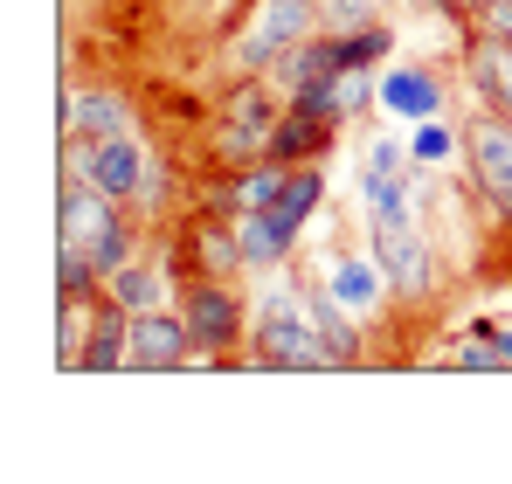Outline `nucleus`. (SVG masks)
<instances>
[{
	"instance_id": "nucleus-1",
	"label": "nucleus",
	"mask_w": 512,
	"mask_h": 484,
	"mask_svg": "<svg viewBox=\"0 0 512 484\" xmlns=\"http://www.w3.org/2000/svg\"><path fill=\"white\" fill-rule=\"evenodd\" d=\"M250 360L270 367V374H333L319 332H312V312H305V291H298V270L263 284L250 298Z\"/></svg>"
},
{
	"instance_id": "nucleus-2",
	"label": "nucleus",
	"mask_w": 512,
	"mask_h": 484,
	"mask_svg": "<svg viewBox=\"0 0 512 484\" xmlns=\"http://www.w3.org/2000/svg\"><path fill=\"white\" fill-rule=\"evenodd\" d=\"M284 118V90L270 77H229V90L215 97V125H208V166L243 173L270 153V132Z\"/></svg>"
},
{
	"instance_id": "nucleus-3",
	"label": "nucleus",
	"mask_w": 512,
	"mask_h": 484,
	"mask_svg": "<svg viewBox=\"0 0 512 484\" xmlns=\"http://www.w3.org/2000/svg\"><path fill=\"white\" fill-rule=\"evenodd\" d=\"M180 319L194 332V367H236L250 346V298L236 291V277H187L180 284Z\"/></svg>"
},
{
	"instance_id": "nucleus-4",
	"label": "nucleus",
	"mask_w": 512,
	"mask_h": 484,
	"mask_svg": "<svg viewBox=\"0 0 512 484\" xmlns=\"http://www.w3.org/2000/svg\"><path fill=\"white\" fill-rule=\"evenodd\" d=\"M367 242L395 284V305H429L436 298V249H429L423 222H416V201H388V208H367Z\"/></svg>"
},
{
	"instance_id": "nucleus-5",
	"label": "nucleus",
	"mask_w": 512,
	"mask_h": 484,
	"mask_svg": "<svg viewBox=\"0 0 512 484\" xmlns=\"http://www.w3.org/2000/svg\"><path fill=\"white\" fill-rule=\"evenodd\" d=\"M319 28H326L319 21V0H256L250 21L229 42V77H277V63L305 35H319Z\"/></svg>"
},
{
	"instance_id": "nucleus-6",
	"label": "nucleus",
	"mask_w": 512,
	"mask_h": 484,
	"mask_svg": "<svg viewBox=\"0 0 512 484\" xmlns=\"http://www.w3.org/2000/svg\"><path fill=\"white\" fill-rule=\"evenodd\" d=\"M153 166H160V153H153L139 132H125V139H70V153H63V173H77V180H90V187H104V194L125 201V208H139Z\"/></svg>"
},
{
	"instance_id": "nucleus-7",
	"label": "nucleus",
	"mask_w": 512,
	"mask_h": 484,
	"mask_svg": "<svg viewBox=\"0 0 512 484\" xmlns=\"http://www.w3.org/2000/svg\"><path fill=\"white\" fill-rule=\"evenodd\" d=\"M173 277H243L250 256H243V229L236 215H208V208H187L180 229H173V249H167Z\"/></svg>"
},
{
	"instance_id": "nucleus-8",
	"label": "nucleus",
	"mask_w": 512,
	"mask_h": 484,
	"mask_svg": "<svg viewBox=\"0 0 512 484\" xmlns=\"http://www.w3.org/2000/svg\"><path fill=\"white\" fill-rule=\"evenodd\" d=\"M464 173H471V187L512 222V118H499V111L464 118Z\"/></svg>"
},
{
	"instance_id": "nucleus-9",
	"label": "nucleus",
	"mask_w": 512,
	"mask_h": 484,
	"mask_svg": "<svg viewBox=\"0 0 512 484\" xmlns=\"http://www.w3.org/2000/svg\"><path fill=\"white\" fill-rule=\"evenodd\" d=\"M180 367H194V332L180 305L132 312V374H180Z\"/></svg>"
},
{
	"instance_id": "nucleus-10",
	"label": "nucleus",
	"mask_w": 512,
	"mask_h": 484,
	"mask_svg": "<svg viewBox=\"0 0 512 484\" xmlns=\"http://www.w3.org/2000/svg\"><path fill=\"white\" fill-rule=\"evenodd\" d=\"M298 291H305V312H312V332H319V346H326L333 374H340V367H360V360H367V346H360V332H367V325L333 298V284H326L319 270H298Z\"/></svg>"
},
{
	"instance_id": "nucleus-11",
	"label": "nucleus",
	"mask_w": 512,
	"mask_h": 484,
	"mask_svg": "<svg viewBox=\"0 0 512 484\" xmlns=\"http://www.w3.org/2000/svg\"><path fill=\"white\" fill-rule=\"evenodd\" d=\"M125 215V201H111L104 187H90L77 173H63V201H56V242H77V249H97Z\"/></svg>"
},
{
	"instance_id": "nucleus-12",
	"label": "nucleus",
	"mask_w": 512,
	"mask_h": 484,
	"mask_svg": "<svg viewBox=\"0 0 512 484\" xmlns=\"http://www.w3.org/2000/svg\"><path fill=\"white\" fill-rule=\"evenodd\" d=\"M319 277L333 284V298H340L353 319H374V312H388V305H395V284H388V270H381V256H374V242H367V249H340Z\"/></svg>"
},
{
	"instance_id": "nucleus-13",
	"label": "nucleus",
	"mask_w": 512,
	"mask_h": 484,
	"mask_svg": "<svg viewBox=\"0 0 512 484\" xmlns=\"http://www.w3.org/2000/svg\"><path fill=\"white\" fill-rule=\"evenodd\" d=\"M333 139H340V118H333V111L284 97V118H277V132H270V153H263V160L312 166V160H326V153H333Z\"/></svg>"
},
{
	"instance_id": "nucleus-14",
	"label": "nucleus",
	"mask_w": 512,
	"mask_h": 484,
	"mask_svg": "<svg viewBox=\"0 0 512 484\" xmlns=\"http://www.w3.org/2000/svg\"><path fill=\"white\" fill-rule=\"evenodd\" d=\"M84 374H132V312L111 298V291H97L84 312V360H77Z\"/></svg>"
},
{
	"instance_id": "nucleus-15",
	"label": "nucleus",
	"mask_w": 512,
	"mask_h": 484,
	"mask_svg": "<svg viewBox=\"0 0 512 484\" xmlns=\"http://www.w3.org/2000/svg\"><path fill=\"white\" fill-rule=\"evenodd\" d=\"M457 63H464V83L478 90V104L499 111V118H512V42H506V35L471 28L464 49H457Z\"/></svg>"
},
{
	"instance_id": "nucleus-16",
	"label": "nucleus",
	"mask_w": 512,
	"mask_h": 484,
	"mask_svg": "<svg viewBox=\"0 0 512 484\" xmlns=\"http://www.w3.org/2000/svg\"><path fill=\"white\" fill-rule=\"evenodd\" d=\"M381 111L395 125H423V118H443L450 97H443V77L429 63H388L381 70Z\"/></svg>"
},
{
	"instance_id": "nucleus-17",
	"label": "nucleus",
	"mask_w": 512,
	"mask_h": 484,
	"mask_svg": "<svg viewBox=\"0 0 512 484\" xmlns=\"http://www.w3.org/2000/svg\"><path fill=\"white\" fill-rule=\"evenodd\" d=\"M236 229H243V256H250V270H284L291 256H298V242H305V222H291L277 201H263L250 215H236Z\"/></svg>"
},
{
	"instance_id": "nucleus-18",
	"label": "nucleus",
	"mask_w": 512,
	"mask_h": 484,
	"mask_svg": "<svg viewBox=\"0 0 512 484\" xmlns=\"http://www.w3.org/2000/svg\"><path fill=\"white\" fill-rule=\"evenodd\" d=\"M56 125H63V139H125L132 132V104L118 97V90H70L63 97V111H56Z\"/></svg>"
},
{
	"instance_id": "nucleus-19",
	"label": "nucleus",
	"mask_w": 512,
	"mask_h": 484,
	"mask_svg": "<svg viewBox=\"0 0 512 484\" xmlns=\"http://www.w3.org/2000/svg\"><path fill=\"white\" fill-rule=\"evenodd\" d=\"M104 291H111L125 312H153V305H173V298H180V277H173L167 256H146V249H139L125 270L104 277Z\"/></svg>"
},
{
	"instance_id": "nucleus-20",
	"label": "nucleus",
	"mask_w": 512,
	"mask_h": 484,
	"mask_svg": "<svg viewBox=\"0 0 512 484\" xmlns=\"http://www.w3.org/2000/svg\"><path fill=\"white\" fill-rule=\"evenodd\" d=\"M333 35H340L346 70H388L395 63V28L388 21H360V28H333Z\"/></svg>"
},
{
	"instance_id": "nucleus-21",
	"label": "nucleus",
	"mask_w": 512,
	"mask_h": 484,
	"mask_svg": "<svg viewBox=\"0 0 512 484\" xmlns=\"http://www.w3.org/2000/svg\"><path fill=\"white\" fill-rule=\"evenodd\" d=\"M450 367H457V374H512V360H506V346H499V332H492V319L464 325V339L450 346Z\"/></svg>"
},
{
	"instance_id": "nucleus-22",
	"label": "nucleus",
	"mask_w": 512,
	"mask_h": 484,
	"mask_svg": "<svg viewBox=\"0 0 512 484\" xmlns=\"http://www.w3.org/2000/svg\"><path fill=\"white\" fill-rule=\"evenodd\" d=\"M367 111H381V70H340L333 77V118L360 125Z\"/></svg>"
},
{
	"instance_id": "nucleus-23",
	"label": "nucleus",
	"mask_w": 512,
	"mask_h": 484,
	"mask_svg": "<svg viewBox=\"0 0 512 484\" xmlns=\"http://www.w3.org/2000/svg\"><path fill=\"white\" fill-rule=\"evenodd\" d=\"M277 208L291 215V222H312L319 208H326V166L312 160V166H291L284 173V187H277Z\"/></svg>"
},
{
	"instance_id": "nucleus-24",
	"label": "nucleus",
	"mask_w": 512,
	"mask_h": 484,
	"mask_svg": "<svg viewBox=\"0 0 512 484\" xmlns=\"http://www.w3.org/2000/svg\"><path fill=\"white\" fill-rule=\"evenodd\" d=\"M409 153H416V166L464 160V125H450V118H423V125H409Z\"/></svg>"
},
{
	"instance_id": "nucleus-25",
	"label": "nucleus",
	"mask_w": 512,
	"mask_h": 484,
	"mask_svg": "<svg viewBox=\"0 0 512 484\" xmlns=\"http://www.w3.org/2000/svg\"><path fill=\"white\" fill-rule=\"evenodd\" d=\"M319 21H326V28H360V21H381V0H319Z\"/></svg>"
},
{
	"instance_id": "nucleus-26",
	"label": "nucleus",
	"mask_w": 512,
	"mask_h": 484,
	"mask_svg": "<svg viewBox=\"0 0 512 484\" xmlns=\"http://www.w3.org/2000/svg\"><path fill=\"white\" fill-rule=\"evenodd\" d=\"M471 28H492V35H506V42H512V0H485V14H478Z\"/></svg>"
},
{
	"instance_id": "nucleus-27",
	"label": "nucleus",
	"mask_w": 512,
	"mask_h": 484,
	"mask_svg": "<svg viewBox=\"0 0 512 484\" xmlns=\"http://www.w3.org/2000/svg\"><path fill=\"white\" fill-rule=\"evenodd\" d=\"M492 332H499V346H506V360H512V319H492Z\"/></svg>"
}]
</instances>
